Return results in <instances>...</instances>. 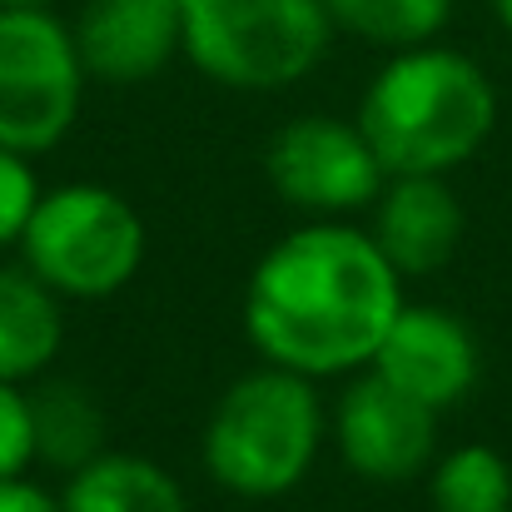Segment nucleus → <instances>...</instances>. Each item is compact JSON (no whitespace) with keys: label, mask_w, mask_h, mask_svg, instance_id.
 Wrapping results in <instances>:
<instances>
[{"label":"nucleus","mask_w":512,"mask_h":512,"mask_svg":"<svg viewBox=\"0 0 512 512\" xmlns=\"http://www.w3.org/2000/svg\"><path fill=\"white\" fill-rule=\"evenodd\" d=\"M329 438V408L314 378L259 363L254 373L234 378L199 438L209 478L234 498H284L294 493Z\"/></svg>","instance_id":"7ed1b4c3"},{"label":"nucleus","mask_w":512,"mask_h":512,"mask_svg":"<svg viewBox=\"0 0 512 512\" xmlns=\"http://www.w3.org/2000/svg\"><path fill=\"white\" fill-rule=\"evenodd\" d=\"M0 512H65L60 493H45L35 478H10L0 483Z\"/></svg>","instance_id":"6ab92c4d"},{"label":"nucleus","mask_w":512,"mask_h":512,"mask_svg":"<svg viewBox=\"0 0 512 512\" xmlns=\"http://www.w3.org/2000/svg\"><path fill=\"white\" fill-rule=\"evenodd\" d=\"M145 249H150V234H145L140 209L110 184L75 179V184L45 189L15 254L60 299L95 304L135 284Z\"/></svg>","instance_id":"39448f33"},{"label":"nucleus","mask_w":512,"mask_h":512,"mask_svg":"<svg viewBox=\"0 0 512 512\" xmlns=\"http://www.w3.org/2000/svg\"><path fill=\"white\" fill-rule=\"evenodd\" d=\"M368 214H373L368 224L373 244L403 279L438 274L458 254L468 229L463 199L453 194L448 174H388Z\"/></svg>","instance_id":"9b49d317"},{"label":"nucleus","mask_w":512,"mask_h":512,"mask_svg":"<svg viewBox=\"0 0 512 512\" xmlns=\"http://www.w3.org/2000/svg\"><path fill=\"white\" fill-rule=\"evenodd\" d=\"M0 10H50V0H0Z\"/></svg>","instance_id":"412c9836"},{"label":"nucleus","mask_w":512,"mask_h":512,"mask_svg":"<svg viewBox=\"0 0 512 512\" xmlns=\"http://www.w3.org/2000/svg\"><path fill=\"white\" fill-rule=\"evenodd\" d=\"M493 15H498V25L508 30V40H512V0H493Z\"/></svg>","instance_id":"aec40b11"},{"label":"nucleus","mask_w":512,"mask_h":512,"mask_svg":"<svg viewBox=\"0 0 512 512\" xmlns=\"http://www.w3.org/2000/svg\"><path fill=\"white\" fill-rule=\"evenodd\" d=\"M264 174L284 204L314 219H348L358 209H373L388 184L363 125L339 115H299L279 125L264 150Z\"/></svg>","instance_id":"0eeeda50"},{"label":"nucleus","mask_w":512,"mask_h":512,"mask_svg":"<svg viewBox=\"0 0 512 512\" xmlns=\"http://www.w3.org/2000/svg\"><path fill=\"white\" fill-rule=\"evenodd\" d=\"M433 512H512V463L488 443H458L428 468Z\"/></svg>","instance_id":"2eb2a0df"},{"label":"nucleus","mask_w":512,"mask_h":512,"mask_svg":"<svg viewBox=\"0 0 512 512\" xmlns=\"http://www.w3.org/2000/svg\"><path fill=\"white\" fill-rule=\"evenodd\" d=\"M403 304V274L363 224L314 219L259 254L244 284V334L264 363L324 383L368 368Z\"/></svg>","instance_id":"f257e3e1"},{"label":"nucleus","mask_w":512,"mask_h":512,"mask_svg":"<svg viewBox=\"0 0 512 512\" xmlns=\"http://www.w3.org/2000/svg\"><path fill=\"white\" fill-rule=\"evenodd\" d=\"M65 299L45 289L20 259L0 264V378L35 383L55 368L65 343Z\"/></svg>","instance_id":"f8f14e48"},{"label":"nucleus","mask_w":512,"mask_h":512,"mask_svg":"<svg viewBox=\"0 0 512 512\" xmlns=\"http://www.w3.org/2000/svg\"><path fill=\"white\" fill-rule=\"evenodd\" d=\"M60 503L65 512H189V498L174 473H165L145 453H115V448L75 468L65 478Z\"/></svg>","instance_id":"ddd939ff"},{"label":"nucleus","mask_w":512,"mask_h":512,"mask_svg":"<svg viewBox=\"0 0 512 512\" xmlns=\"http://www.w3.org/2000/svg\"><path fill=\"white\" fill-rule=\"evenodd\" d=\"M70 30L85 75L100 85H145L184 55L179 0H85Z\"/></svg>","instance_id":"9d476101"},{"label":"nucleus","mask_w":512,"mask_h":512,"mask_svg":"<svg viewBox=\"0 0 512 512\" xmlns=\"http://www.w3.org/2000/svg\"><path fill=\"white\" fill-rule=\"evenodd\" d=\"M40 199H45V184L35 174V160L0 145V249H20Z\"/></svg>","instance_id":"a211bd4d"},{"label":"nucleus","mask_w":512,"mask_h":512,"mask_svg":"<svg viewBox=\"0 0 512 512\" xmlns=\"http://www.w3.org/2000/svg\"><path fill=\"white\" fill-rule=\"evenodd\" d=\"M179 35L204 80L274 95L324 65L334 20L319 0H179Z\"/></svg>","instance_id":"20e7f679"},{"label":"nucleus","mask_w":512,"mask_h":512,"mask_svg":"<svg viewBox=\"0 0 512 512\" xmlns=\"http://www.w3.org/2000/svg\"><path fill=\"white\" fill-rule=\"evenodd\" d=\"M35 468H40V443H35L30 383H5L0 378V483L30 478Z\"/></svg>","instance_id":"f3484780"},{"label":"nucleus","mask_w":512,"mask_h":512,"mask_svg":"<svg viewBox=\"0 0 512 512\" xmlns=\"http://www.w3.org/2000/svg\"><path fill=\"white\" fill-rule=\"evenodd\" d=\"M30 403H35V443H40L45 468L70 478L75 468H85L90 458H100L110 448L105 443V433H110L105 408L80 378L45 373L30 383Z\"/></svg>","instance_id":"4468645a"},{"label":"nucleus","mask_w":512,"mask_h":512,"mask_svg":"<svg viewBox=\"0 0 512 512\" xmlns=\"http://www.w3.org/2000/svg\"><path fill=\"white\" fill-rule=\"evenodd\" d=\"M388 174H453L498 130L488 70L438 40L393 50L353 115Z\"/></svg>","instance_id":"f03ea898"},{"label":"nucleus","mask_w":512,"mask_h":512,"mask_svg":"<svg viewBox=\"0 0 512 512\" xmlns=\"http://www.w3.org/2000/svg\"><path fill=\"white\" fill-rule=\"evenodd\" d=\"M85 60L55 10H0V145L50 155L80 120Z\"/></svg>","instance_id":"423d86ee"},{"label":"nucleus","mask_w":512,"mask_h":512,"mask_svg":"<svg viewBox=\"0 0 512 512\" xmlns=\"http://www.w3.org/2000/svg\"><path fill=\"white\" fill-rule=\"evenodd\" d=\"M368 368L383 373L408 398L428 403L433 413H448L473 393L483 373V353L458 314L438 304H403Z\"/></svg>","instance_id":"1a4fd4ad"},{"label":"nucleus","mask_w":512,"mask_h":512,"mask_svg":"<svg viewBox=\"0 0 512 512\" xmlns=\"http://www.w3.org/2000/svg\"><path fill=\"white\" fill-rule=\"evenodd\" d=\"M319 5L329 10L334 30H348L383 50H408L438 40L458 0H319Z\"/></svg>","instance_id":"dca6fc26"},{"label":"nucleus","mask_w":512,"mask_h":512,"mask_svg":"<svg viewBox=\"0 0 512 512\" xmlns=\"http://www.w3.org/2000/svg\"><path fill=\"white\" fill-rule=\"evenodd\" d=\"M329 438L343 468L363 483H408L438 458V413L383 373L358 368L343 378V393L329 413Z\"/></svg>","instance_id":"6e6552de"}]
</instances>
